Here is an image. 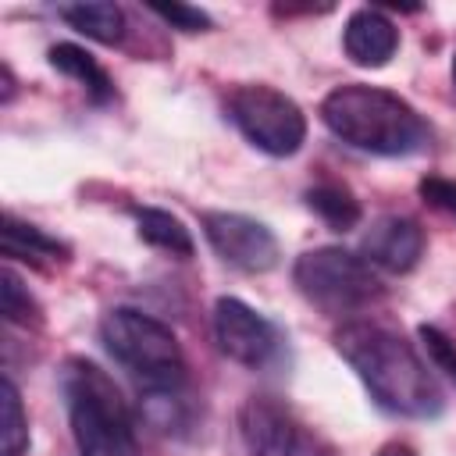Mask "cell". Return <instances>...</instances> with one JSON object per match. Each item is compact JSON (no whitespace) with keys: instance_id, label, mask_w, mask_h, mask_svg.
<instances>
[{"instance_id":"obj_19","label":"cell","mask_w":456,"mask_h":456,"mask_svg":"<svg viewBox=\"0 0 456 456\" xmlns=\"http://www.w3.org/2000/svg\"><path fill=\"white\" fill-rule=\"evenodd\" d=\"M150 11H153L164 25L178 28V32H207V28L214 25L210 14L200 11V7H192V4H150Z\"/></svg>"},{"instance_id":"obj_22","label":"cell","mask_w":456,"mask_h":456,"mask_svg":"<svg viewBox=\"0 0 456 456\" xmlns=\"http://www.w3.org/2000/svg\"><path fill=\"white\" fill-rule=\"evenodd\" d=\"M374 456H417V452H413L406 442H388V445H381Z\"/></svg>"},{"instance_id":"obj_8","label":"cell","mask_w":456,"mask_h":456,"mask_svg":"<svg viewBox=\"0 0 456 456\" xmlns=\"http://www.w3.org/2000/svg\"><path fill=\"white\" fill-rule=\"evenodd\" d=\"M214 338L228 360L249 370H267L285 353V335L235 296H221L214 303Z\"/></svg>"},{"instance_id":"obj_12","label":"cell","mask_w":456,"mask_h":456,"mask_svg":"<svg viewBox=\"0 0 456 456\" xmlns=\"http://www.w3.org/2000/svg\"><path fill=\"white\" fill-rule=\"evenodd\" d=\"M4 256L28 260V264H64L71 256V246L7 210L4 214Z\"/></svg>"},{"instance_id":"obj_4","label":"cell","mask_w":456,"mask_h":456,"mask_svg":"<svg viewBox=\"0 0 456 456\" xmlns=\"http://www.w3.org/2000/svg\"><path fill=\"white\" fill-rule=\"evenodd\" d=\"M100 342L146 392H178L185 385V353L164 321L135 306H114L100 317Z\"/></svg>"},{"instance_id":"obj_5","label":"cell","mask_w":456,"mask_h":456,"mask_svg":"<svg viewBox=\"0 0 456 456\" xmlns=\"http://www.w3.org/2000/svg\"><path fill=\"white\" fill-rule=\"evenodd\" d=\"M292 281L306 303H314L328 317L356 314L381 296V281L374 267L342 246H317L306 249L292 264Z\"/></svg>"},{"instance_id":"obj_14","label":"cell","mask_w":456,"mask_h":456,"mask_svg":"<svg viewBox=\"0 0 456 456\" xmlns=\"http://www.w3.org/2000/svg\"><path fill=\"white\" fill-rule=\"evenodd\" d=\"M57 14L82 36L103 43V46H114L125 39V11L118 4H103V0H93V4H64L57 7Z\"/></svg>"},{"instance_id":"obj_11","label":"cell","mask_w":456,"mask_h":456,"mask_svg":"<svg viewBox=\"0 0 456 456\" xmlns=\"http://www.w3.org/2000/svg\"><path fill=\"white\" fill-rule=\"evenodd\" d=\"M399 46V28L395 21L378 11V7H360L346 18V28H342V50L353 64L360 68H381L392 61Z\"/></svg>"},{"instance_id":"obj_23","label":"cell","mask_w":456,"mask_h":456,"mask_svg":"<svg viewBox=\"0 0 456 456\" xmlns=\"http://www.w3.org/2000/svg\"><path fill=\"white\" fill-rule=\"evenodd\" d=\"M11 96H14V75H11V68L4 64V103H11Z\"/></svg>"},{"instance_id":"obj_1","label":"cell","mask_w":456,"mask_h":456,"mask_svg":"<svg viewBox=\"0 0 456 456\" xmlns=\"http://www.w3.org/2000/svg\"><path fill=\"white\" fill-rule=\"evenodd\" d=\"M331 342L381 410L413 420H431L445 410L435 374L399 331L378 321H346Z\"/></svg>"},{"instance_id":"obj_2","label":"cell","mask_w":456,"mask_h":456,"mask_svg":"<svg viewBox=\"0 0 456 456\" xmlns=\"http://www.w3.org/2000/svg\"><path fill=\"white\" fill-rule=\"evenodd\" d=\"M321 121L335 139L374 157H410L431 142L428 121L399 93L346 82L321 100Z\"/></svg>"},{"instance_id":"obj_16","label":"cell","mask_w":456,"mask_h":456,"mask_svg":"<svg viewBox=\"0 0 456 456\" xmlns=\"http://www.w3.org/2000/svg\"><path fill=\"white\" fill-rule=\"evenodd\" d=\"M306 207H310L328 228H335V232H349V228H356L360 217H363L360 200H356L346 185H338V182H321V185L306 189Z\"/></svg>"},{"instance_id":"obj_10","label":"cell","mask_w":456,"mask_h":456,"mask_svg":"<svg viewBox=\"0 0 456 456\" xmlns=\"http://www.w3.org/2000/svg\"><path fill=\"white\" fill-rule=\"evenodd\" d=\"M360 256L370 267H381V271H392V274H406L424 256V228L413 217L385 214L367 228V235L360 242Z\"/></svg>"},{"instance_id":"obj_20","label":"cell","mask_w":456,"mask_h":456,"mask_svg":"<svg viewBox=\"0 0 456 456\" xmlns=\"http://www.w3.org/2000/svg\"><path fill=\"white\" fill-rule=\"evenodd\" d=\"M417 335H420V342H424L431 363H435L438 370H445V374L456 381V342H452L445 331H438L435 324H420Z\"/></svg>"},{"instance_id":"obj_15","label":"cell","mask_w":456,"mask_h":456,"mask_svg":"<svg viewBox=\"0 0 456 456\" xmlns=\"http://www.w3.org/2000/svg\"><path fill=\"white\" fill-rule=\"evenodd\" d=\"M132 214H135V228H139L142 242H150L153 249H164L171 256H192V249H196L192 235L175 214H167L160 207H135Z\"/></svg>"},{"instance_id":"obj_7","label":"cell","mask_w":456,"mask_h":456,"mask_svg":"<svg viewBox=\"0 0 456 456\" xmlns=\"http://www.w3.org/2000/svg\"><path fill=\"white\" fill-rule=\"evenodd\" d=\"M239 435L249 456H331V445L274 395H249L242 403Z\"/></svg>"},{"instance_id":"obj_6","label":"cell","mask_w":456,"mask_h":456,"mask_svg":"<svg viewBox=\"0 0 456 456\" xmlns=\"http://www.w3.org/2000/svg\"><path fill=\"white\" fill-rule=\"evenodd\" d=\"M224 107L232 125L267 157H292L306 139L303 107L274 86H264V82L235 86Z\"/></svg>"},{"instance_id":"obj_13","label":"cell","mask_w":456,"mask_h":456,"mask_svg":"<svg viewBox=\"0 0 456 456\" xmlns=\"http://www.w3.org/2000/svg\"><path fill=\"white\" fill-rule=\"evenodd\" d=\"M46 57H50V64H53L61 75L75 78V82L86 89V96H89L93 103H107V100L114 96V82H110V75L103 71V64H100L89 50H82L78 43H53Z\"/></svg>"},{"instance_id":"obj_21","label":"cell","mask_w":456,"mask_h":456,"mask_svg":"<svg viewBox=\"0 0 456 456\" xmlns=\"http://www.w3.org/2000/svg\"><path fill=\"white\" fill-rule=\"evenodd\" d=\"M417 192H420V200H424V203H431L435 210H442V214L456 217V178L428 175V178H420Z\"/></svg>"},{"instance_id":"obj_17","label":"cell","mask_w":456,"mask_h":456,"mask_svg":"<svg viewBox=\"0 0 456 456\" xmlns=\"http://www.w3.org/2000/svg\"><path fill=\"white\" fill-rule=\"evenodd\" d=\"M0 456H21L28 449V420H25V406L18 395V385L11 381V374H4L0 381Z\"/></svg>"},{"instance_id":"obj_3","label":"cell","mask_w":456,"mask_h":456,"mask_svg":"<svg viewBox=\"0 0 456 456\" xmlns=\"http://www.w3.org/2000/svg\"><path fill=\"white\" fill-rule=\"evenodd\" d=\"M61 392L78 456H142L118 385L93 360H64Z\"/></svg>"},{"instance_id":"obj_18","label":"cell","mask_w":456,"mask_h":456,"mask_svg":"<svg viewBox=\"0 0 456 456\" xmlns=\"http://www.w3.org/2000/svg\"><path fill=\"white\" fill-rule=\"evenodd\" d=\"M0 314L7 324H25V328L43 321L39 303L32 299V292L21 285V278L11 267L0 271Z\"/></svg>"},{"instance_id":"obj_9","label":"cell","mask_w":456,"mask_h":456,"mask_svg":"<svg viewBox=\"0 0 456 456\" xmlns=\"http://www.w3.org/2000/svg\"><path fill=\"white\" fill-rule=\"evenodd\" d=\"M200 224H203V235H207L210 249H214L224 264H232V267H239V271H246V274H264V271H271V267L278 264V256H281L274 232H271L264 221L249 217V214H235V210H203Z\"/></svg>"},{"instance_id":"obj_24","label":"cell","mask_w":456,"mask_h":456,"mask_svg":"<svg viewBox=\"0 0 456 456\" xmlns=\"http://www.w3.org/2000/svg\"><path fill=\"white\" fill-rule=\"evenodd\" d=\"M452 82H456V57H452Z\"/></svg>"}]
</instances>
